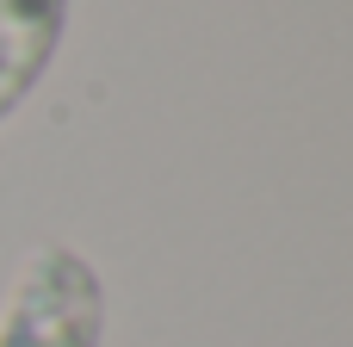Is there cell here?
<instances>
[{"mask_svg":"<svg viewBox=\"0 0 353 347\" xmlns=\"http://www.w3.org/2000/svg\"><path fill=\"white\" fill-rule=\"evenodd\" d=\"M105 329L112 292L99 267L68 242L31 248L0 304V347H105Z\"/></svg>","mask_w":353,"mask_h":347,"instance_id":"6da1fadb","label":"cell"},{"mask_svg":"<svg viewBox=\"0 0 353 347\" xmlns=\"http://www.w3.org/2000/svg\"><path fill=\"white\" fill-rule=\"evenodd\" d=\"M68 12H74V0H0V124L50 75L62 37H68Z\"/></svg>","mask_w":353,"mask_h":347,"instance_id":"7a4b0ae2","label":"cell"}]
</instances>
